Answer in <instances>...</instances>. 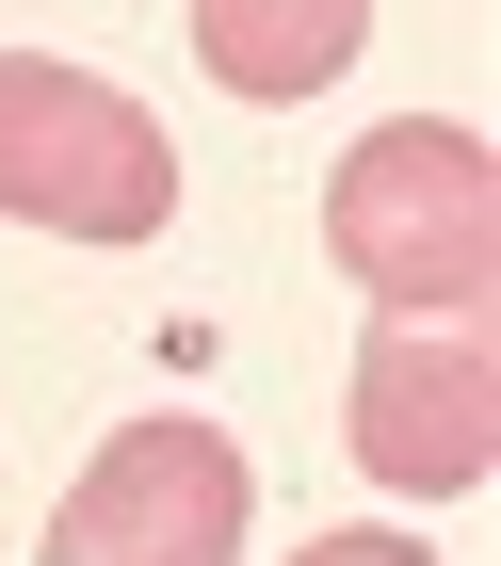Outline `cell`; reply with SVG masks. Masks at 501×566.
<instances>
[{
	"instance_id": "cell-3",
	"label": "cell",
	"mask_w": 501,
	"mask_h": 566,
	"mask_svg": "<svg viewBox=\"0 0 501 566\" xmlns=\"http://www.w3.org/2000/svg\"><path fill=\"white\" fill-rule=\"evenodd\" d=\"M243 453L210 421H129L97 437V470L49 502V551L33 566H243Z\"/></svg>"
},
{
	"instance_id": "cell-1",
	"label": "cell",
	"mask_w": 501,
	"mask_h": 566,
	"mask_svg": "<svg viewBox=\"0 0 501 566\" xmlns=\"http://www.w3.org/2000/svg\"><path fill=\"white\" fill-rule=\"evenodd\" d=\"M324 260L388 324H486V275H501V163H486V130H437V114L356 130V163L324 178Z\"/></svg>"
},
{
	"instance_id": "cell-5",
	"label": "cell",
	"mask_w": 501,
	"mask_h": 566,
	"mask_svg": "<svg viewBox=\"0 0 501 566\" xmlns=\"http://www.w3.org/2000/svg\"><path fill=\"white\" fill-rule=\"evenodd\" d=\"M356 33H373V0H195V65L227 97H259V114L324 97L356 65Z\"/></svg>"
},
{
	"instance_id": "cell-6",
	"label": "cell",
	"mask_w": 501,
	"mask_h": 566,
	"mask_svg": "<svg viewBox=\"0 0 501 566\" xmlns=\"http://www.w3.org/2000/svg\"><path fill=\"white\" fill-rule=\"evenodd\" d=\"M292 566H437V551H405V534H307Z\"/></svg>"
},
{
	"instance_id": "cell-2",
	"label": "cell",
	"mask_w": 501,
	"mask_h": 566,
	"mask_svg": "<svg viewBox=\"0 0 501 566\" xmlns=\"http://www.w3.org/2000/svg\"><path fill=\"white\" fill-rule=\"evenodd\" d=\"M0 211L49 227V243H163L178 227V146L97 65L0 49Z\"/></svg>"
},
{
	"instance_id": "cell-4",
	"label": "cell",
	"mask_w": 501,
	"mask_h": 566,
	"mask_svg": "<svg viewBox=\"0 0 501 566\" xmlns=\"http://www.w3.org/2000/svg\"><path fill=\"white\" fill-rule=\"evenodd\" d=\"M356 470L405 485V502H469L501 453V340L486 324H373L356 356Z\"/></svg>"
}]
</instances>
